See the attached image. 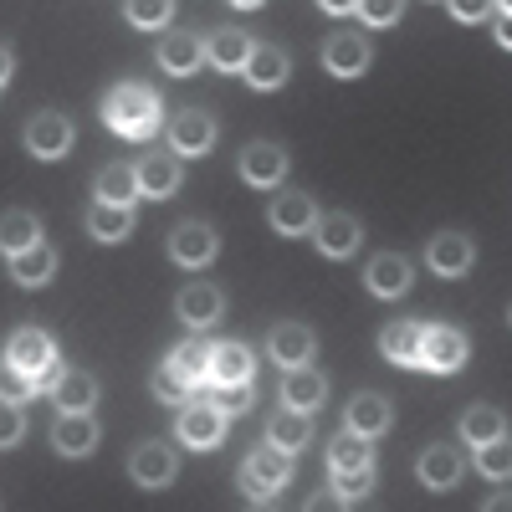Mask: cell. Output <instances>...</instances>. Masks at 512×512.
<instances>
[{"instance_id":"cell-1","label":"cell","mask_w":512,"mask_h":512,"mask_svg":"<svg viewBox=\"0 0 512 512\" xmlns=\"http://www.w3.org/2000/svg\"><path fill=\"white\" fill-rule=\"evenodd\" d=\"M103 123L123 139H149L159 128V98L144 88V82H118V88L103 98Z\"/></svg>"},{"instance_id":"cell-2","label":"cell","mask_w":512,"mask_h":512,"mask_svg":"<svg viewBox=\"0 0 512 512\" xmlns=\"http://www.w3.org/2000/svg\"><path fill=\"white\" fill-rule=\"evenodd\" d=\"M241 492L256 497V502H272L287 482H292V456L277 451V446H256L246 461H241Z\"/></svg>"},{"instance_id":"cell-3","label":"cell","mask_w":512,"mask_h":512,"mask_svg":"<svg viewBox=\"0 0 512 512\" xmlns=\"http://www.w3.org/2000/svg\"><path fill=\"white\" fill-rule=\"evenodd\" d=\"M6 364L11 369H21L36 390L41 384H57V374H62V364H57V344L41 328H21L16 338H11V354H6Z\"/></svg>"},{"instance_id":"cell-4","label":"cell","mask_w":512,"mask_h":512,"mask_svg":"<svg viewBox=\"0 0 512 512\" xmlns=\"http://www.w3.org/2000/svg\"><path fill=\"white\" fill-rule=\"evenodd\" d=\"M466 364V333L451 323H436L420 333V369H436V374H456Z\"/></svg>"},{"instance_id":"cell-5","label":"cell","mask_w":512,"mask_h":512,"mask_svg":"<svg viewBox=\"0 0 512 512\" xmlns=\"http://www.w3.org/2000/svg\"><path fill=\"white\" fill-rule=\"evenodd\" d=\"M180 441L195 446V451H210L226 441V415L210 405V400H190L180 405Z\"/></svg>"},{"instance_id":"cell-6","label":"cell","mask_w":512,"mask_h":512,"mask_svg":"<svg viewBox=\"0 0 512 512\" xmlns=\"http://www.w3.org/2000/svg\"><path fill=\"white\" fill-rule=\"evenodd\" d=\"M216 251H221V236H216V226H205V221H185L175 236H169V262L175 267H205Z\"/></svg>"},{"instance_id":"cell-7","label":"cell","mask_w":512,"mask_h":512,"mask_svg":"<svg viewBox=\"0 0 512 512\" xmlns=\"http://www.w3.org/2000/svg\"><path fill=\"white\" fill-rule=\"evenodd\" d=\"M128 472H134L139 487H169V482H175V472H180V456L169 451L164 441H144L134 451V461H128Z\"/></svg>"},{"instance_id":"cell-8","label":"cell","mask_w":512,"mask_h":512,"mask_svg":"<svg viewBox=\"0 0 512 512\" xmlns=\"http://www.w3.org/2000/svg\"><path fill=\"white\" fill-rule=\"evenodd\" d=\"M26 149H31L36 159H62V154L72 149V123H67L62 113H36V118L26 123Z\"/></svg>"},{"instance_id":"cell-9","label":"cell","mask_w":512,"mask_h":512,"mask_svg":"<svg viewBox=\"0 0 512 512\" xmlns=\"http://www.w3.org/2000/svg\"><path fill=\"white\" fill-rule=\"evenodd\" d=\"M169 144H175V154H210L216 149V118L210 113H200V108H190V113H180L175 123H169Z\"/></svg>"},{"instance_id":"cell-10","label":"cell","mask_w":512,"mask_h":512,"mask_svg":"<svg viewBox=\"0 0 512 512\" xmlns=\"http://www.w3.org/2000/svg\"><path fill=\"white\" fill-rule=\"evenodd\" d=\"M134 180H139V195L169 200L180 190V154H144L134 164Z\"/></svg>"},{"instance_id":"cell-11","label":"cell","mask_w":512,"mask_h":512,"mask_svg":"<svg viewBox=\"0 0 512 512\" xmlns=\"http://www.w3.org/2000/svg\"><path fill=\"white\" fill-rule=\"evenodd\" d=\"M154 62H159L169 77H190V72L205 62V41H200V36H190V31H169V36L159 41Z\"/></svg>"},{"instance_id":"cell-12","label":"cell","mask_w":512,"mask_h":512,"mask_svg":"<svg viewBox=\"0 0 512 512\" xmlns=\"http://www.w3.org/2000/svg\"><path fill=\"white\" fill-rule=\"evenodd\" d=\"M267 349H272V359L282 369H303L313 359V328L308 323H277L267 333Z\"/></svg>"},{"instance_id":"cell-13","label":"cell","mask_w":512,"mask_h":512,"mask_svg":"<svg viewBox=\"0 0 512 512\" xmlns=\"http://www.w3.org/2000/svg\"><path fill=\"white\" fill-rule=\"evenodd\" d=\"M52 400H57L62 415H93V405H98V379L82 374V369H62L57 384H52Z\"/></svg>"},{"instance_id":"cell-14","label":"cell","mask_w":512,"mask_h":512,"mask_svg":"<svg viewBox=\"0 0 512 512\" xmlns=\"http://www.w3.org/2000/svg\"><path fill=\"white\" fill-rule=\"evenodd\" d=\"M369 41L364 36H354V31H344V36H328V47H323V67L333 72V77H359V72H369Z\"/></svg>"},{"instance_id":"cell-15","label":"cell","mask_w":512,"mask_h":512,"mask_svg":"<svg viewBox=\"0 0 512 512\" xmlns=\"http://www.w3.org/2000/svg\"><path fill=\"white\" fill-rule=\"evenodd\" d=\"M175 308H180V318H185L190 328H210V323L226 313V297H221V287H210V282H190V287L175 297Z\"/></svg>"},{"instance_id":"cell-16","label":"cell","mask_w":512,"mask_h":512,"mask_svg":"<svg viewBox=\"0 0 512 512\" xmlns=\"http://www.w3.org/2000/svg\"><path fill=\"white\" fill-rule=\"evenodd\" d=\"M267 221H272V231H282V236H308V231L318 226V205H313L308 195H277L272 210H267Z\"/></svg>"},{"instance_id":"cell-17","label":"cell","mask_w":512,"mask_h":512,"mask_svg":"<svg viewBox=\"0 0 512 512\" xmlns=\"http://www.w3.org/2000/svg\"><path fill=\"white\" fill-rule=\"evenodd\" d=\"M282 175H287V149L246 144V154H241V180L246 185H282Z\"/></svg>"},{"instance_id":"cell-18","label":"cell","mask_w":512,"mask_h":512,"mask_svg":"<svg viewBox=\"0 0 512 512\" xmlns=\"http://www.w3.org/2000/svg\"><path fill=\"white\" fill-rule=\"evenodd\" d=\"M323 400H328V379H323L318 369H308V364H303V369H287V379H282V405H287V410H303V415H308V410H318Z\"/></svg>"},{"instance_id":"cell-19","label":"cell","mask_w":512,"mask_h":512,"mask_svg":"<svg viewBox=\"0 0 512 512\" xmlns=\"http://www.w3.org/2000/svg\"><path fill=\"white\" fill-rule=\"evenodd\" d=\"M364 282H369L374 297H390V303H395V297L410 292V262H405L400 251H384V256H374V262H369V277Z\"/></svg>"},{"instance_id":"cell-20","label":"cell","mask_w":512,"mask_h":512,"mask_svg":"<svg viewBox=\"0 0 512 512\" xmlns=\"http://www.w3.org/2000/svg\"><path fill=\"white\" fill-rule=\"evenodd\" d=\"M472 241H466V236H456V231H446V236H436L431 246H425V262H431L441 277H466V272H472Z\"/></svg>"},{"instance_id":"cell-21","label":"cell","mask_w":512,"mask_h":512,"mask_svg":"<svg viewBox=\"0 0 512 512\" xmlns=\"http://www.w3.org/2000/svg\"><path fill=\"white\" fill-rule=\"evenodd\" d=\"M313 236H318V251H323V256H354V251H359V221L344 216V210L318 216Z\"/></svg>"},{"instance_id":"cell-22","label":"cell","mask_w":512,"mask_h":512,"mask_svg":"<svg viewBox=\"0 0 512 512\" xmlns=\"http://www.w3.org/2000/svg\"><path fill=\"white\" fill-rule=\"evenodd\" d=\"M246 82L251 88H262V93H272V88H282L287 82V72H292V62H287V52L282 47H251V57H246Z\"/></svg>"},{"instance_id":"cell-23","label":"cell","mask_w":512,"mask_h":512,"mask_svg":"<svg viewBox=\"0 0 512 512\" xmlns=\"http://www.w3.org/2000/svg\"><path fill=\"white\" fill-rule=\"evenodd\" d=\"M256 359L246 344H216L210 349V384H251Z\"/></svg>"},{"instance_id":"cell-24","label":"cell","mask_w":512,"mask_h":512,"mask_svg":"<svg viewBox=\"0 0 512 512\" xmlns=\"http://www.w3.org/2000/svg\"><path fill=\"white\" fill-rule=\"evenodd\" d=\"M308 441H313V420H308L303 410H287V405H282V410L272 415V425H267V446H277V451L292 456V451H303Z\"/></svg>"},{"instance_id":"cell-25","label":"cell","mask_w":512,"mask_h":512,"mask_svg":"<svg viewBox=\"0 0 512 512\" xmlns=\"http://www.w3.org/2000/svg\"><path fill=\"white\" fill-rule=\"evenodd\" d=\"M420 482L431 492H451L461 482V456L451 446H425L420 451Z\"/></svg>"},{"instance_id":"cell-26","label":"cell","mask_w":512,"mask_h":512,"mask_svg":"<svg viewBox=\"0 0 512 512\" xmlns=\"http://www.w3.org/2000/svg\"><path fill=\"white\" fill-rule=\"evenodd\" d=\"M390 420H395L390 400H379V395H359V400H349V431L364 436V441L384 436V431H390Z\"/></svg>"},{"instance_id":"cell-27","label":"cell","mask_w":512,"mask_h":512,"mask_svg":"<svg viewBox=\"0 0 512 512\" xmlns=\"http://www.w3.org/2000/svg\"><path fill=\"white\" fill-rule=\"evenodd\" d=\"M52 441H57L62 456H88V451L98 446V420H93V415H62L57 431H52Z\"/></svg>"},{"instance_id":"cell-28","label":"cell","mask_w":512,"mask_h":512,"mask_svg":"<svg viewBox=\"0 0 512 512\" xmlns=\"http://www.w3.org/2000/svg\"><path fill=\"white\" fill-rule=\"evenodd\" d=\"M52 272H57V251H52L47 241H36L31 251L11 256V277H16L21 287H41V282H52Z\"/></svg>"},{"instance_id":"cell-29","label":"cell","mask_w":512,"mask_h":512,"mask_svg":"<svg viewBox=\"0 0 512 512\" xmlns=\"http://www.w3.org/2000/svg\"><path fill=\"white\" fill-rule=\"evenodd\" d=\"M36 241H41V221L31 216V210H6V216H0V251L6 256H21Z\"/></svg>"},{"instance_id":"cell-30","label":"cell","mask_w":512,"mask_h":512,"mask_svg":"<svg viewBox=\"0 0 512 512\" xmlns=\"http://www.w3.org/2000/svg\"><path fill=\"white\" fill-rule=\"evenodd\" d=\"M420 323H390V328H384L379 333V349H384V359H390V364H420Z\"/></svg>"},{"instance_id":"cell-31","label":"cell","mask_w":512,"mask_h":512,"mask_svg":"<svg viewBox=\"0 0 512 512\" xmlns=\"http://www.w3.org/2000/svg\"><path fill=\"white\" fill-rule=\"evenodd\" d=\"M205 57H210V67H221V72H241L246 57H251V41L226 26V31H216V36L205 41Z\"/></svg>"},{"instance_id":"cell-32","label":"cell","mask_w":512,"mask_h":512,"mask_svg":"<svg viewBox=\"0 0 512 512\" xmlns=\"http://www.w3.org/2000/svg\"><path fill=\"white\" fill-rule=\"evenodd\" d=\"M98 200H103V205H123V210H134V200H139L134 164H108L103 175H98Z\"/></svg>"},{"instance_id":"cell-33","label":"cell","mask_w":512,"mask_h":512,"mask_svg":"<svg viewBox=\"0 0 512 512\" xmlns=\"http://www.w3.org/2000/svg\"><path fill=\"white\" fill-rule=\"evenodd\" d=\"M88 226H93V236H98V241H123L128 231H134V210L93 200V210H88Z\"/></svg>"},{"instance_id":"cell-34","label":"cell","mask_w":512,"mask_h":512,"mask_svg":"<svg viewBox=\"0 0 512 512\" xmlns=\"http://www.w3.org/2000/svg\"><path fill=\"white\" fill-rule=\"evenodd\" d=\"M328 466H333V472H359V466H374V451H369L364 436L344 431V436L328 446Z\"/></svg>"},{"instance_id":"cell-35","label":"cell","mask_w":512,"mask_h":512,"mask_svg":"<svg viewBox=\"0 0 512 512\" xmlns=\"http://www.w3.org/2000/svg\"><path fill=\"white\" fill-rule=\"evenodd\" d=\"M461 436L472 441V446L497 441V436H502V410H492V405H472V410L461 415Z\"/></svg>"},{"instance_id":"cell-36","label":"cell","mask_w":512,"mask_h":512,"mask_svg":"<svg viewBox=\"0 0 512 512\" xmlns=\"http://www.w3.org/2000/svg\"><path fill=\"white\" fill-rule=\"evenodd\" d=\"M175 374L185 379V384H205L210 379V344H200V338H190V344H180L175 349Z\"/></svg>"},{"instance_id":"cell-37","label":"cell","mask_w":512,"mask_h":512,"mask_svg":"<svg viewBox=\"0 0 512 512\" xmlns=\"http://www.w3.org/2000/svg\"><path fill=\"white\" fill-rule=\"evenodd\" d=\"M123 16H128V26H164V21H175V6L169 0H128L123 6Z\"/></svg>"},{"instance_id":"cell-38","label":"cell","mask_w":512,"mask_h":512,"mask_svg":"<svg viewBox=\"0 0 512 512\" xmlns=\"http://www.w3.org/2000/svg\"><path fill=\"white\" fill-rule=\"evenodd\" d=\"M477 466H482V477L502 482V477L512 472V446H507V436H497V441L477 446Z\"/></svg>"},{"instance_id":"cell-39","label":"cell","mask_w":512,"mask_h":512,"mask_svg":"<svg viewBox=\"0 0 512 512\" xmlns=\"http://www.w3.org/2000/svg\"><path fill=\"white\" fill-rule=\"evenodd\" d=\"M190 390H195V384H185V379L175 374V364H159V369H154V395H159L164 405H190Z\"/></svg>"},{"instance_id":"cell-40","label":"cell","mask_w":512,"mask_h":512,"mask_svg":"<svg viewBox=\"0 0 512 512\" xmlns=\"http://www.w3.org/2000/svg\"><path fill=\"white\" fill-rule=\"evenodd\" d=\"M221 415H246L251 410V384H216V390L205 395Z\"/></svg>"},{"instance_id":"cell-41","label":"cell","mask_w":512,"mask_h":512,"mask_svg":"<svg viewBox=\"0 0 512 512\" xmlns=\"http://www.w3.org/2000/svg\"><path fill=\"white\" fill-rule=\"evenodd\" d=\"M36 395V384L21 374V369H11V364H0V400L6 405H26Z\"/></svg>"},{"instance_id":"cell-42","label":"cell","mask_w":512,"mask_h":512,"mask_svg":"<svg viewBox=\"0 0 512 512\" xmlns=\"http://www.w3.org/2000/svg\"><path fill=\"white\" fill-rule=\"evenodd\" d=\"M333 492L338 497H369L374 492V466H359V472H333Z\"/></svg>"},{"instance_id":"cell-43","label":"cell","mask_w":512,"mask_h":512,"mask_svg":"<svg viewBox=\"0 0 512 512\" xmlns=\"http://www.w3.org/2000/svg\"><path fill=\"white\" fill-rule=\"evenodd\" d=\"M21 436H26V415H21V405H6V400H0V451L16 446Z\"/></svg>"},{"instance_id":"cell-44","label":"cell","mask_w":512,"mask_h":512,"mask_svg":"<svg viewBox=\"0 0 512 512\" xmlns=\"http://www.w3.org/2000/svg\"><path fill=\"white\" fill-rule=\"evenodd\" d=\"M354 16H364L369 26H395L400 21V0H364V6H354Z\"/></svg>"},{"instance_id":"cell-45","label":"cell","mask_w":512,"mask_h":512,"mask_svg":"<svg viewBox=\"0 0 512 512\" xmlns=\"http://www.w3.org/2000/svg\"><path fill=\"white\" fill-rule=\"evenodd\" d=\"M344 507H349L344 497H338L333 487H323V492H313V497H308V507H303V512H344Z\"/></svg>"},{"instance_id":"cell-46","label":"cell","mask_w":512,"mask_h":512,"mask_svg":"<svg viewBox=\"0 0 512 512\" xmlns=\"http://www.w3.org/2000/svg\"><path fill=\"white\" fill-rule=\"evenodd\" d=\"M446 11H451L456 21H482V16H487L492 6H482V0H451V6H446Z\"/></svg>"},{"instance_id":"cell-47","label":"cell","mask_w":512,"mask_h":512,"mask_svg":"<svg viewBox=\"0 0 512 512\" xmlns=\"http://www.w3.org/2000/svg\"><path fill=\"white\" fill-rule=\"evenodd\" d=\"M323 11H328V16H349L354 6H349V0H323Z\"/></svg>"},{"instance_id":"cell-48","label":"cell","mask_w":512,"mask_h":512,"mask_svg":"<svg viewBox=\"0 0 512 512\" xmlns=\"http://www.w3.org/2000/svg\"><path fill=\"white\" fill-rule=\"evenodd\" d=\"M482 512H512V502H507V497H492V502H487Z\"/></svg>"},{"instance_id":"cell-49","label":"cell","mask_w":512,"mask_h":512,"mask_svg":"<svg viewBox=\"0 0 512 512\" xmlns=\"http://www.w3.org/2000/svg\"><path fill=\"white\" fill-rule=\"evenodd\" d=\"M6 77H11V52L0 47V82H6Z\"/></svg>"},{"instance_id":"cell-50","label":"cell","mask_w":512,"mask_h":512,"mask_svg":"<svg viewBox=\"0 0 512 512\" xmlns=\"http://www.w3.org/2000/svg\"><path fill=\"white\" fill-rule=\"evenodd\" d=\"M256 512H277V507H272V502H262V507H256Z\"/></svg>"}]
</instances>
